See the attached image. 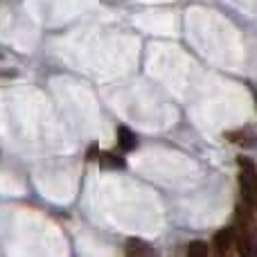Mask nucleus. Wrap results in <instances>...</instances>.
<instances>
[{
    "instance_id": "1",
    "label": "nucleus",
    "mask_w": 257,
    "mask_h": 257,
    "mask_svg": "<svg viewBox=\"0 0 257 257\" xmlns=\"http://www.w3.org/2000/svg\"><path fill=\"white\" fill-rule=\"evenodd\" d=\"M255 210L241 201L237 205L235 248L239 257H257V217Z\"/></svg>"
},
{
    "instance_id": "2",
    "label": "nucleus",
    "mask_w": 257,
    "mask_h": 257,
    "mask_svg": "<svg viewBox=\"0 0 257 257\" xmlns=\"http://www.w3.org/2000/svg\"><path fill=\"white\" fill-rule=\"evenodd\" d=\"M239 187H241V199L248 208L257 212V172L255 165L248 158H239Z\"/></svg>"
},
{
    "instance_id": "3",
    "label": "nucleus",
    "mask_w": 257,
    "mask_h": 257,
    "mask_svg": "<svg viewBox=\"0 0 257 257\" xmlns=\"http://www.w3.org/2000/svg\"><path fill=\"white\" fill-rule=\"evenodd\" d=\"M235 250V228H223L212 239V257H232Z\"/></svg>"
},
{
    "instance_id": "4",
    "label": "nucleus",
    "mask_w": 257,
    "mask_h": 257,
    "mask_svg": "<svg viewBox=\"0 0 257 257\" xmlns=\"http://www.w3.org/2000/svg\"><path fill=\"white\" fill-rule=\"evenodd\" d=\"M126 257H158V255H156V250L147 241L131 239L126 244Z\"/></svg>"
},
{
    "instance_id": "5",
    "label": "nucleus",
    "mask_w": 257,
    "mask_h": 257,
    "mask_svg": "<svg viewBox=\"0 0 257 257\" xmlns=\"http://www.w3.org/2000/svg\"><path fill=\"white\" fill-rule=\"evenodd\" d=\"M117 145H120L122 151H131L136 147V136L126 126H120L117 128Z\"/></svg>"
},
{
    "instance_id": "6",
    "label": "nucleus",
    "mask_w": 257,
    "mask_h": 257,
    "mask_svg": "<svg viewBox=\"0 0 257 257\" xmlns=\"http://www.w3.org/2000/svg\"><path fill=\"white\" fill-rule=\"evenodd\" d=\"M99 163H102L104 169H120V167H124V158H120V156L113 154V151H106V154L99 156Z\"/></svg>"
},
{
    "instance_id": "7",
    "label": "nucleus",
    "mask_w": 257,
    "mask_h": 257,
    "mask_svg": "<svg viewBox=\"0 0 257 257\" xmlns=\"http://www.w3.org/2000/svg\"><path fill=\"white\" fill-rule=\"evenodd\" d=\"M187 257H210L208 244L205 241H192L190 248H187Z\"/></svg>"
}]
</instances>
